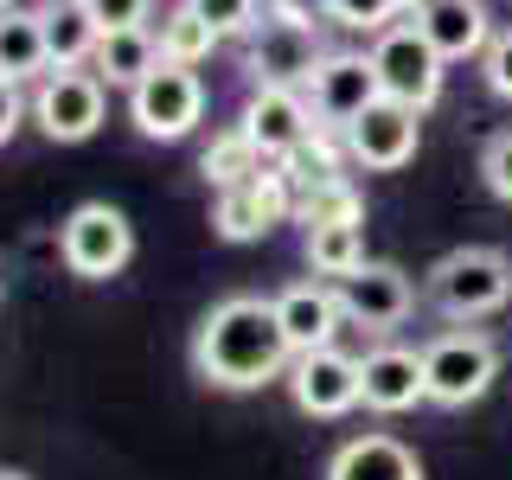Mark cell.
<instances>
[{"label": "cell", "instance_id": "cell-8", "mask_svg": "<svg viewBox=\"0 0 512 480\" xmlns=\"http://www.w3.org/2000/svg\"><path fill=\"white\" fill-rule=\"evenodd\" d=\"M320 39L308 20H282V13H269V20H256V39H250V77L256 84H282V90H301L308 77L320 71Z\"/></svg>", "mask_w": 512, "mask_h": 480}, {"label": "cell", "instance_id": "cell-10", "mask_svg": "<svg viewBox=\"0 0 512 480\" xmlns=\"http://www.w3.org/2000/svg\"><path fill=\"white\" fill-rule=\"evenodd\" d=\"M416 135H423L416 109L378 96V103L346 128V154L359 160L365 173H397V167H410V160H416Z\"/></svg>", "mask_w": 512, "mask_h": 480}, {"label": "cell", "instance_id": "cell-15", "mask_svg": "<svg viewBox=\"0 0 512 480\" xmlns=\"http://www.w3.org/2000/svg\"><path fill=\"white\" fill-rule=\"evenodd\" d=\"M429 397L423 384V352L410 346H378L359 359V404L378 410V416H397V410H416Z\"/></svg>", "mask_w": 512, "mask_h": 480}, {"label": "cell", "instance_id": "cell-11", "mask_svg": "<svg viewBox=\"0 0 512 480\" xmlns=\"http://www.w3.org/2000/svg\"><path fill=\"white\" fill-rule=\"evenodd\" d=\"M237 128L256 141V154H263V160H288L320 122H314V109H308V96H301V90L256 84L250 103H244V122H237Z\"/></svg>", "mask_w": 512, "mask_h": 480}, {"label": "cell", "instance_id": "cell-7", "mask_svg": "<svg viewBox=\"0 0 512 480\" xmlns=\"http://www.w3.org/2000/svg\"><path fill=\"white\" fill-rule=\"evenodd\" d=\"M295 212V192H288V173L282 167H256L250 180H237V186H224L218 192V237H231V244H250V237H263V231H276V224Z\"/></svg>", "mask_w": 512, "mask_h": 480}, {"label": "cell", "instance_id": "cell-12", "mask_svg": "<svg viewBox=\"0 0 512 480\" xmlns=\"http://www.w3.org/2000/svg\"><path fill=\"white\" fill-rule=\"evenodd\" d=\"M308 96H314V116L327 122V128H346L365 116V109L378 103V71H372V58H352V52H327L320 58V71L308 77Z\"/></svg>", "mask_w": 512, "mask_h": 480}, {"label": "cell", "instance_id": "cell-26", "mask_svg": "<svg viewBox=\"0 0 512 480\" xmlns=\"http://www.w3.org/2000/svg\"><path fill=\"white\" fill-rule=\"evenodd\" d=\"M397 13V0H327V20L346 32H384Z\"/></svg>", "mask_w": 512, "mask_h": 480}, {"label": "cell", "instance_id": "cell-23", "mask_svg": "<svg viewBox=\"0 0 512 480\" xmlns=\"http://www.w3.org/2000/svg\"><path fill=\"white\" fill-rule=\"evenodd\" d=\"M96 20L84 7H64V13H45V52H52V71H77V58L96 52Z\"/></svg>", "mask_w": 512, "mask_h": 480}, {"label": "cell", "instance_id": "cell-29", "mask_svg": "<svg viewBox=\"0 0 512 480\" xmlns=\"http://www.w3.org/2000/svg\"><path fill=\"white\" fill-rule=\"evenodd\" d=\"M77 7L96 20V32H122V26L148 20V0H77Z\"/></svg>", "mask_w": 512, "mask_h": 480}, {"label": "cell", "instance_id": "cell-19", "mask_svg": "<svg viewBox=\"0 0 512 480\" xmlns=\"http://www.w3.org/2000/svg\"><path fill=\"white\" fill-rule=\"evenodd\" d=\"M154 64H160V39L148 26H122V32H103V39H96V77H103V84L135 90Z\"/></svg>", "mask_w": 512, "mask_h": 480}, {"label": "cell", "instance_id": "cell-9", "mask_svg": "<svg viewBox=\"0 0 512 480\" xmlns=\"http://www.w3.org/2000/svg\"><path fill=\"white\" fill-rule=\"evenodd\" d=\"M32 122L52 141H90L103 122V77L96 71H45L39 96H32Z\"/></svg>", "mask_w": 512, "mask_h": 480}, {"label": "cell", "instance_id": "cell-4", "mask_svg": "<svg viewBox=\"0 0 512 480\" xmlns=\"http://www.w3.org/2000/svg\"><path fill=\"white\" fill-rule=\"evenodd\" d=\"M442 52L423 39V26H384L378 45H372V71H378V90L391 103H404L423 116L429 103L442 96Z\"/></svg>", "mask_w": 512, "mask_h": 480}, {"label": "cell", "instance_id": "cell-35", "mask_svg": "<svg viewBox=\"0 0 512 480\" xmlns=\"http://www.w3.org/2000/svg\"><path fill=\"white\" fill-rule=\"evenodd\" d=\"M0 13H13V0H0Z\"/></svg>", "mask_w": 512, "mask_h": 480}, {"label": "cell", "instance_id": "cell-5", "mask_svg": "<svg viewBox=\"0 0 512 480\" xmlns=\"http://www.w3.org/2000/svg\"><path fill=\"white\" fill-rule=\"evenodd\" d=\"M58 256H64V269L71 276H84V282H109L116 269L135 256V224H128L116 205H103V199H90V205H77L71 218H64V231H58Z\"/></svg>", "mask_w": 512, "mask_h": 480}, {"label": "cell", "instance_id": "cell-30", "mask_svg": "<svg viewBox=\"0 0 512 480\" xmlns=\"http://www.w3.org/2000/svg\"><path fill=\"white\" fill-rule=\"evenodd\" d=\"M480 71H487V90L512 103V32H493V45H487V58H480Z\"/></svg>", "mask_w": 512, "mask_h": 480}, {"label": "cell", "instance_id": "cell-18", "mask_svg": "<svg viewBox=\"0 0 512 480\" xmlns=\"http://www.w3.org/2000/svg\"><path fill=\"white\" fill-rule=\"evenodd\" d=\"M327 480H423V461L397 436H352L340 455H333Z\"/></svg>", "mask_w": 512, "mask_h": 480}, {"label": "cell", "instance_id": "cell-14", "mask_svg": "<svg viewBox=\"0 0 512 480\" xmlns=\"http://www.w3.org/2000/svg\"><path fill=\"white\" fill-rule=\"evenodd\" d=\"M288 391H295V410H308V416H346L352 404H359V359L340 352V346L295 352Z\"/></svg>", "mask_w": 512, "mask_h": 480}, {"label": "cell", "instance_id": "cell-17", "mask_svg": "<svg viewBox=\"0 0 512 480\" xmlns=\"http://www.w3.org/2000/svg\"><path fill=\"white\" fill-rule=\"evenodd\" d=\"M416 26H423V39L436 45L448 64L487 58V45H493V13L480 7V0H436L429 13H416Z\"/></svg>", "mask_w": 512, "mask_h": 480}, {"label": "cell", "instance_id": "cell-6", "mask_svg": "<svg viewBox=\"0 0 512 480\" xmlns=\"http://www.w3.org/2000/svg\"><path fill=\"white\" fill-rule=\"evenodd\" d=\"M128 109H135V128L148 141H180L205 116V84L186 71V64H167V58H160L154 71L128 90Z\"/></svg>", "mask_w": 512, "mask_h": 480}, {"label": "cell", "instance_id": "cell-32", "mask_svg": "<svg viewBox=\"0 0 512 480\" xmlns=\"http://www.w3.org/2000/svg\"><path fill=\"white\" fill-rule=\"evenodd\" d=\"M282 20H314V13H327V0H276Z\"/></svg>", "mask_w": 512, "mask_h": 480}, {"label": "cell", "instance_id": "cell-24", "mask_svg": "<svg viewBox=\"0 0 512 480\" xmlns=\"http://www.w3.org/2000/svg\"><path fill=\"white\" fill-rule=\"evenodd\" d=\"M256 167H269V160L256 154V141L244 135V128H224L212 148H205V160H199V173H205V180H212L218 192H224V186H237V180H250Z\"/></svg>", "mask_w": 512, "mask_h": 480}, {"label": "cell", "instance_id": "cell-22", "mask_svg": "<svg viewBox=\"0 0 512 480\" xmlns=\"http://www.w3.org/2000/svg\"><path fill=\"white\" fill-rule=\"evenodd\" d=\"M212 52H218V26L199 20L192 7H173L167 20H160V58L167 64H186L192 71V64H205Z\"/></svg>", "mask_w": 512, "mask_h": 480}, {"label": "cell", "instance_id": "cell-27", "mask_svg": "<svg viewBox=\"0 0 512 480\" xmlns=\"http://www.w3.org/2000/svg\"><path fill=\"white\" fill-rule=\"evenodd\" d=\"M199 20L218 26V39H231V32H256V0H186Z\"/></svg>", "mask_w": 512, "mask_h": 480}, {"label": "cell", "instance_id": "cell-21", "mask_svg": "<svg viewBox=\"0 0 512 480\" xmlns=\"http://www.w3.org/2000/svg\"><path fill=\"white\" fill-rule=\"evenodd\" d=\"M359 263H365V224L359 218H352V224H314V231H308V269H314V276L346 282Z\"/></svg>", "mask_w": 512, "mask_h": 480}, {"label": "cell", "instance_id": "cell-33", "mask_svg": "<svg viewBox=\"0 0 512 480\" xmlns=\"http://www.w3.org/2000/svg\"><path fill=\"white\" fill-rule=\"evenodd\" d=\"M397 7H410V13H429V7H436V0H397Z\"/></svg>", "mask_w": 512, "mask_h": 480}, {"label": "cell", "instance_id": "cell-25", "mask_svg": "<svg viewBox=\"0 0 512 480\" xmlns=\"http://www.w3.org/2000/svg\"><path fill=\"white\" fill-rule=\"evenodd\" d=\"M295 218L308 224V231H314V224H352V218H365V199L346 180H327V186H308L295 199Z\"/></svg>", "mask_w": 512, "mask_h": 480}, {"label": "cell", "instance_id": "cell-16", "mask_svg": "<svg viewBox=\"0 0 512 480\" xmlns=\"http://www.w3.org/2000/svg\"><path fill=\"white\" fill-rule=\"evenodd\" d=\"M276 320H282L288 352H320V346H333V333L346 327L340 288H327V282H295V288H282V295H276Z\"/></svg>", "mask_w": 512, "mask_h": 480}, {"label": "cell", "instance_id": "cell-34", "mask_svg": "<svg viewBox=\"0 0 512 480\" xmlns=\"http://www.w3.org/2000/svg\"><path fill=\"white\" fill-rule=\"evenodd\" d=\"M0 480H26V474H20V468H0Z\"/></svg>", "mask_w": 512, "mask_h": 480}, {"label": "cell", "instance_id": "cell-20", "mask_svg": "<svg viewBox=\"0 0 512 480\" xmlns=\"http://www.w3.org/2000/svg\"><path fill=\"white\" fill-rule=\"evenodd\" d=\"M52 71V52H45V13H0V77L20 84V77Z\"/></svg>", "mask_w": 512, "mask_h": 480}, {"label": "cell", "instance_id": "cell-28", "mask_svg": "<svg viewBox=\"0 0 512 480\" xmlns=\"http://www.w3.org/2000/svg\"><path fill=\"white\" fill-rule=\"evenodd\" d=\"M480 180H487L493 199L512 205V135H493L487 148H480Z\"/></svg>", "mask_w": 512, "mask_h": 480}, {"label": "cell", "instance_id": "cell-3", "mask_svg": "<svg viewBox=\"0 0 512 480\" xmlns=\"http://www.w3.org/2000/svg\"><path fill=\"white\" fill-rule=\"evenodd\" d=\"M493 378H500V346L474 327L436 333L423 346V384H429V404H442V410H461L474 397H487Z\"/></svg>", "mask_w": 512, "mask_h": 480}, {"label": "cell", "instance_id": "cell-2", "mask_svg": "<svg viewBox=\"0 0 512 480\" xmlns=\"http://www.w3.org/2000/svg\"><path fill=\"white\" fill-rule=\"evenodd\" d=\"M429 301H436L442 320L468 327V320H487L512 301V263L487 244H468V250H448L436 269H429Z\"/></svg>", "mask_w": 512, "mask_h": 480}, {"label": "cell", "instance_id": "cell-31", "mask_svg": "<svg viewBox=\"0 0 512 480\" xmlns=\"http://www.w3.org/2000/svg\"><path fill=\"white\" fill-rule=\"evenodd\" d=\"M20 116H26V109H20V90H13L7 77H0V148L13 141V128H20Z\"/></svg>", "mask_w": 512, "mask_h": 480}, {"label": "cell", "instance_id": "cell-1", "mask_svg": "<svg viewBox=\"0 0 512 480\" xmlns=\"http://www.w3.org/2000/svg\"><path fill=\"white\" fill-rule=\"evenodd\" d=\"M288 359H295V352L282 340L276 301H256V295L218 301V308L199 320V333H192V365H199V378L218 384V391H256V384L282 378Z\"/></svg>", "mask_w": 512, "mask_h": 480}, {"label": "cell", "instance_id": "cell-13", "mask_svg": "<svg viewBox=\"0 0 512 480\" xmlns=\"http://www.w3.org/2000/svg\"><path fill=\"white\" fill-rule=\"evenodd\" d=\"M333 288H340L346 320H359V327H372V333L404 327L410 308H416V288H410V276L397 263H359L346 282H333Z\"/></svg>", "mask_w": 512, "mask_h": 480}]
</instances>
